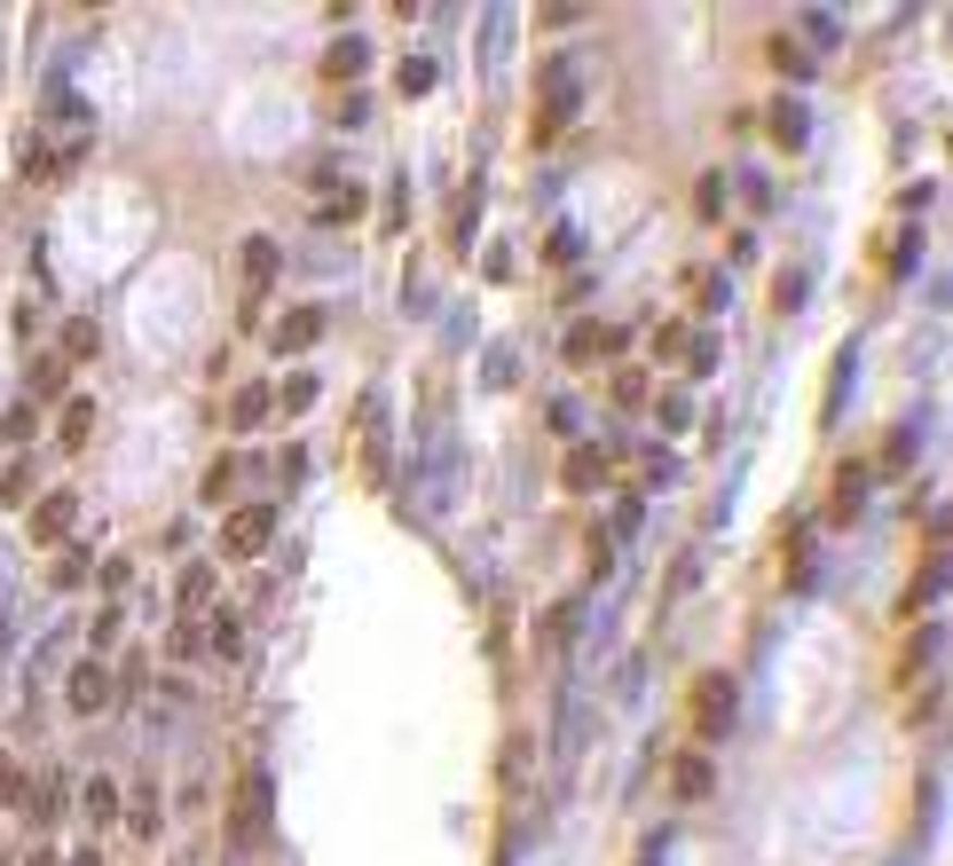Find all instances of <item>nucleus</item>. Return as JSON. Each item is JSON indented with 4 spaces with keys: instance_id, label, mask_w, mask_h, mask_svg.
Segmentation results:
<instances>
[{
    "instance_id": "nucleus-1",
    "label": "nucleus",
    "mask_w": 953,
    "mask_h": 866,
    "mask_svg": "<svg viewBox=\"0 0 953 866\" xmlns=\"http://www.w3.org/2000/svg\"><path fill=\"white\" fill-rule=\"evenodd\" d=\"M269 536H276V505H245V512H228L221 552L228 559H252V552H269Z\"/></svg>"
},
{
    "instance_id": "nucleus-2",
    "label": "nucleus",
    "mask_w": 953,
    "mask_h": 866,
    "mask_svg": "<svg viewBox=\"0 0 953 866\" xmlns=\"http://www.w3.org/2000/svg\"><path fill=\"white\" fill-rule=\"evenodd\" d=\"M733 709H741L733 678H702V685H694V725H702V741H717V732H733Z\"/></svg>"
},
{
    "instance_id": "nucleus-3",
    "label": "nucleus",
    "mask_w": 953,
    "mask_h": 866,
    "mask_svg": "<svg viewBox=\"0 0 953 866\" xmlns=\"http://www.w3.org/2000/svg\"><path fill=\"white\" fill-rule=\"evenodd\" d=\"M63 702H72L79 717H103L111 709V670H103V661H79L72 685H63Z\"/></svg>"
},
{
    "instance_id": "nucleus-4",
    "label": "nucleus",
    "mask_w": 953,
    "mask_h": 866,
    "mask_svg": "<svg viewBox=\"0 0 953 866\" xmlns=\"http://www.w3.org/2000/svg\"><path fill=\"white\" fill-rule=\"evenodd\" d=\"M315 339H323V308H292V316L269 323V347H276V355H300V347H315Z\"/></svg>"
},
{
    "instance_id": "nucleus-5",
    "label": "nucleus",
    "mask_w": 953,
    "mask_h": 866,
    "mask_svg": "<svg viewBox=\"0 0 953 866\" xmlns=\"http://www.w3.org/2000/svg\"><path fill=\"white\" fill-rule=\"evenodd\" d=\"M631 347V331L622 323H575L568 331V362H591V355H622Z\"/></svg>"
},
{
    "instance_id": "nucleus-6",
    "label": "nucleus",
    "mask_w": 953,
    "mask_h": 866,
    "mask_svg": "<svg viewBox=\"0 0 953 866\" xmlns=\"http://www.w3.org/2000/svg\"><path fill=\"white\" fill-rule=\"evenodd\" d=\"M260 827H269V780H245V795H237V819H228V843H252Z\"/></svg>"
},
{
    "instance_id": "nucleus-7",
    "label": "nucleus",
    "mask_w": 953,
    "mask_h": 866,
    "mask_svg": "<svg viewBox=\"0 0 953 866\" xmlns=\"http://www.w3.org/2000/svg\"><path fill=\"white\" fill-rule=\"evenodd\" d=\"M765 119H772V143H780V150H804V143H812V111H804V95H780Z\"/></svg>"
},
{
    "instance_id": "nucleus-8",
    "label": "nucleus",
    "mask_w": 953,
    "mask_h": 866,
    "mask_svg": "<svg viewBox=\"0 0 953 866\" xmlns=\"http://www.w3.org/2000/svg\"><path fill=\"white\" fill-rule=\"evenodd\" d=\"M363 63H371V48L347 32V40H332V48H323V79H363Z\"/></svg>"
},
{
    "instance_id": "nucleus-9",
    "label": "nucleus",
    "mask_w": 953,
    "mask_h": 866,
    "mask_svg": "<svg viewBox=\"0 0 953 866\" xmlns=\"http://www.w3.org/2000/svg\"><path fill=\"white\" fill-rule=\"evenodd\" d=\"M276 269H284L276 237H245V284H252V292H260V284H276Z\"/></svg>"
},
{
    "instance_id": "nucleus-10",
    "label": "nucleus",
    "mask_w": 953,
    "mask_h": 866,
    "mask_svg": "<svg viewBox=\"0 0 953 866\" xmlns=\"http://www.w3.org/2000/svg\"><path fill=\"white\" fill-rule=\"evenodd\" d=\"M63 528H72V488H55L40 512H32V544H55Z\"/></svg>"
},
{
    "instance_id": "nucleus-11",
    "label": "nucleus",
    "mask_w": 953,
    "mask_h": 866,
    "mask_svg": "<svg viewBox=\"0 0 953 866\" xmlns=\"http://www.w3.org/2000/svg\"><path fill=\"white\" fill-rule=\"evenodd\" d=\"M765 55H772V72H780V79H796V87L819 72V55H804V40H772Z\"/></svg>"
},
{
    "instance_id": "nucleus-12",
    "label": "nucleus",
    "mask_w": 953,
    "mask_h": 866,
    "mask_svg": "<svg viewBox=\"0 0 953 866\" xmlns=\"http://www.w3.org/2000/svg\"><path fill=\"white\" fill-rule=\"evenodd\" d=\"M607 465H615L607 449H568V488H599V481H607Z\"/></svg>"
},
{
    "instance_id": "nucleus-13",
    "label": "nucleus",
    "mask_w": 953,
    "mask_h": 866,
    "mask_svg": "<svg viewBox=\"0 0 953 866\" xmlns=\"http://www.w3.org/2000/svg\"><path fill=\"white\" fill-rule=\"evenodd\" d=\"M269 403H276V394H269V386H245V394H237V403H228V425H237V433H252L260 418H269Z\"/></svg>"
},
{
    "instance_id": "nucleus-14",
    "label": "nucleus",
    "mask_w": 953,
    "mask_h": 866,
    "mask_svg": "<svg viewBox=\"0 0 953 866\" xmlns=\"http://www.w3.org/2000/svg\"><path fill=\"white\" fill-rule=\"evenodd\" d=\"M79 804H87L95 827H111V819H119V780H87V788H79Z\"/></svg>"
},
{
    "instance_id": "nucleus-15",
    "label": "nucleus",
    "mask_w": 953,
    "mask_h": 866,
    "mask_svg": "<svg viewBox=\"0 0 953 866\" xmlns=\"http://www.w3.org/2000/svg\"><path fill=\"white\" fill-rule=\"evenodd\" d=\"M95 347H103V331H95L87 316H72V323H63V355H72V362H87Z\"/></svg>"
},
{
    "instance_id": "nucleus-16",
    "label": "nucleus",
    "mask_w": 953,
    "mask_h": 866,
    "mask_svg": "<svg viewBox=\"0 0 953 866\" xmlns=\"http://www.w3.org/2000/svg\"><path fill=\"white\" fill-rule=\"evenodd\" d=\"M206 598H213V559H197V568H182V615L206 607Z\"/></svg>"
},
{
    "instance_id": "nucleus-17",
    "label": "nucleus",
    "mask_w": 953,
    "mask_h": 866,
    "mask_svg": "<svg viewBox=\"0 0 953 866\" xmlns=\"http://www.w3.org/2000/svg\"><path fill=\"white\" fill-rule=\"evenodd\" d=\"M237 473H245L237 457H213V465H206V505H221V496L237 488Z\"/></svg>"
},
{
    "instance_id": "nucleus-18",
    "label": "nucleus",
    "mask_w": 953,
    "mask_h": 866,
    "mask_svg": "<svg viewBox=\"0 0 953 866\" xmlns=\"http://www.w3.org/2000/svg\"><path fill=\"white\" fill-rule=\"evenodd\" d=\"M87 576H95V568H87V552H63L55 568H48V583H55V591H79Z\"/></svg>"
},
{
    "instance_id": "nucleus-19",
    "label": "nucleus",
    "mask_w": 953,
    "mask_h": 866,
    "mask_svg": "<svg viewBox=\"0 0 953 866\" xmlns=\"http://www.w3.org/2000/svg\"><path fill=\"white\" fill-rule=\"evenodd\" d=\"M355 213H363V189H332V197L315 206V221H355Z\"/></svg>"
},
{
    "instance_id": "nucleus-20",
    "label": "nucleus",
    "mask_w": 953,
    "mask_h": 866,
    "mask_svg": "<svg viewBox=\"0 0 953 866\" xmlns=\"http://www.w3.org/2000/svg\"><path fill=\"white\" fill-rule=\"evenodd\" d=\"M87 425H95V403L72 394V403H63V442H87Z\"/></svg>"
},
{
    "instance_id": "nucleus-21",
    "label": "nucleus",
    "mask_w": 953,
    "mask_h": 866,
    "mask_svg": "<svg viewBox=\"0 0 953 866\" xmlns=\"http://www.w3.org/2000/svg\"><path fill=\"white\" fill-rule=\"evenodd\" d=\"M945 591V559H930V568L923 576H914V598H906V607H930V598Z\"/></svg>"
},
{
    "instance_id": "nucleus-22",
    "label": "nucleus",
    "mask_w": 953,
    "mask_h": 866,
    "mask_svg": "<svg viewBox=\"0 0 953 866\" xmlns=\"http://www.w3.org/2000/svg\"><path fill=\"white\" fill-rule=\"evenodd\" d=\"M213 646L221 654H245V615H213Z\"/></svg>"
},
{
    "instance_id": "nucleus-23",
    "label": "nucleus",
    "mask_w": 953,
    "mask_h": 866,
    "mask_svg": "<svg viewBox=\"0 0 953 866\" xmlns=\"http://www.w3.org/2000/svg\"><path fill=\"white\" fill-rule=\"evenodd\" d=\"M678 795H709V756H685L678 764Z\"/></svg>"
},
{
    "instance_id": "nucleus-24",
    "label": "nucleus",
    "mask_w": 953,
    "mask_h": 866,
    "mask_svg": "<svg viewBox=\"0 0 953 866\" xmlns=\"http://www.w3.org/2000/svg\"><path fill=\"white\" fill-rule=\"evenodd\" d=\"M717 182H726V174H702V189H694V213H702V221L726 213V189H717Z\"/></svg>"
},
{
    "instance_id": "nucleus-25",
    "label": "nucleus",
    "mask_w": 953,
    "mask_h": 866,
    "mask_svg": "<svg viewBox=\"0 0 953 866\" xmlns=\"http://www.w3.org/2000/svg\"><path fill=\"white\" fill-rule=\"evenodd\" d=\"M32 425H40V418H32V403H16L9 418H0V442H16V449H24V442H32Z\"/></svg>"
},
{
    "instance_id": "nucleus-26",
    "label": "nucleus",
    "mask_w": 953,
    "mask_h": 866,
    "mask_svg": "<svg viewBox=\"0 0 953 866\" xmlns=\"http://www.w3.org/2000/svg\"><path fill=\"white\" fill-rule=\"evenodd\" d=\"M520 379V355L512 347H488V386H512Z\"/></svg>"
},
{
    "instance_id": "nucleus-27",
    "label": "nucleus",
    "mask_w": 953,
    "mask_h": 866,
    "mask_svg": "<svg viewBox=\"0 0 953 866\" xmlns=\"http://www.w3.org/2000/svg\"><path fill=\"white\" fill-rule=\"evenodd\" d=\"M425 87H434V63L410 55V63H403V95H425Z\"/></svg>"
},
{
    "instance_id": "nucleus-28",
    "label": "nucleus",
    "mask_w": 953,
    "mask_h": 866,
    "mask_svg": "<svg viewBox=\"0 0 953 866\" xmlns=\"http://www.w3.org/2000/svg\"><path fill=\"white\" fill-rule=\"evenodd\" d=\"M615 403H622V410H639V403H646V379H639V371H622V379H615Z\"/></svg>"
},
{
    "instance_id": "nucleus-29",
    "label": "nucleus",
    "mask_w": 953,
    "mask_h": 866,
    "mask_svg": "<svg viewBox=\"0 0 953 866\" xmlns=\"http://www.w3.org/2000/svg\"><path fill=\"white\" fill-rule=\"evenodd\" d=\"M48 111H55L63 126H87V103H79V95H63V87H55V103H48Z\"/></svg>"
},
{
    "instance_id": "nucleus-30",
    "label": "nucleus",
    "mask_w": 953,
    "mask_h": 866,
    "mask_svg": "<svg viewBox=\"0 0 953 866\" xmlns=\"http://www.w3.org/2000/svg\"><path fill=\"white\" fill-rule=\"evenodd\" d=\"M135 836H158V795H150V788L135 795Z\"/></svg>"
},
{
    "instance_id": "nucleus-31",
    "label": "nucleus",
    "mask_w": 953,
    "mask_h": 866,
    "mask_svg": "<svg viewBox=\"0 0 953 866\" xmlns=\"http://www.w3.org/2000/svg\"><path fill=\"white\" fill-rule=\"evenodd\" d=\"M63 386V362H32V394H55Z\"/></svg>"
},
{
    "instance_id": "nucleus-32",
    "label": "nucleus",
    "mask_w": 953,
    "mask_h": 866,
    "mask_svg": "<svg viewBox=\"0 0 953 866\" xmlns=\"http://www.w3.org/2000/svg\"><path fill=\"white\" fill-rule=\"evenodd\" d=\"M315 403V379H284V410H308Z\"/></svg>"
},
{
    "instance_id": "nucleus-33",
    "label": "nucleus",
    "mask_w": 953,
    "mask_h": 866,
    "mask_svg": "<svg viewBox=\"0 0 953 866\" xmlns=\"http://www.w3.org/2000/svg\"><path fill=\"white\" fill-rule=\"evenodd\" d=\"M0 795H9V804H16V795H24V772H16L9 756H0Z\"/></svg>"
},
{
    "instance_id": "nucleus-34",
    "label": "nucleus",
    "mask_w": 953,
    "mask_h": 866,
    "mask_svg": "<svg viewBox=\"0 0 953 866\" xmlns=\"http://www.w3.org/2000/svg\"><path fill=\"white\" fill-rule=\"evenodd\" d=\"M32 866H55V858H48V851H40V858H32Z\"/></svg>"
}]
</instances>
